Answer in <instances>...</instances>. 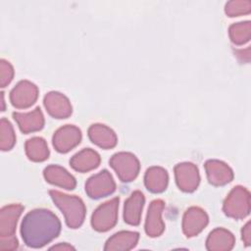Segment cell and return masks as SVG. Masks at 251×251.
Segmentation results:
<instances>
[{"instance_id":"6da1fadb","label":"cell","mask_w":251,"mask_h":251,"mask_svg":"<svg viewBox=\"0 0 251 251\" xmlns=\"http://www.w3.org/2000/svg\"><path fill=\"white\" fill-rule=\"evenodd\" d=\"M61 231L58 217L47 209L28 212L21 225V235L26 246L41 248L56 238Z\"/></svg>"},{"instance_id":"7a4b0ae2","label":"cell","mask_w":251,"mask_h":251,"mask_svg":"<svg viewBox=\"0 0 251 251\" xmlns=\"http://www.w3.org/2000/svg\"><path fill=\"white\" fill-rule=\"evenodd\" d=\"M49 194L56 206L64 214L66 223L71 228L79 227L85 218V205L75 195H68L58 190H50Z\"/></svg>"},{"instance_id":"3957f363","label":"cell","mask_w":251,"mask_h":251,"mask_svg":"<svg viewBox=\"0 0 251 251\" xmlns=\"http://www.w3.org/2000/svg\"><path fill=\"white\" fill-rule=\"evenodd\" d=\"M225 214L233 219H243L250 213V193L243 186H235L224 201Z\"/></svg>"},{"instance_id":"277c9868","label":"cell","mask_w":251,"mask_h":251,"mask_svg":"<svg viewBox=\"0 0 251 251\" xmlns=\"http://www.w3.org/2000/svg\"><path fill=\"white\" fill-rule=\"evenodd\" d=\"M120 198L115 197L96 208L91 217L92 227L100 232H105L115 226L118 221Z\"/></svg>"},{"instance_id":"5b68a950","label":"cell","mask_w":251,"mask_h":251,"mask_svg":"<svg viewBox=\"0 0 251 251\" xmlns=\"http://www.w3.org/2000/svg\"><path fill=\"white\" fill-rule=\"evenodd\" d=\"M109 164L123 182L133 180L138 176L140 170L138 159L135 155L129 152H119L114 154L110 159Z\"/></svg>"},{"instance_id":"8992f818","label":"cell","mask_w":251,"mask_h":251,"mask_svg":"<svg viewBox=\"0 0 251 251\" xmlns=\"http://www.w3.org/2000/svg\"><path fill=\"white\" fill-rule=\"evenodd\" d=\"M116 190V183L112 175L103 170L90 176L85 182V192L92 199H99L112 194Z\"/></svg>"},{"instance_id":"52a82bcc","label":"cell","mask_w":251,"mask_h":251,"mask_svg":"<svg viewBox=\"0 0 251 251\" xmlns=\"http://www.w3.org/2000/svg\"><path fill=\"white\" fill-rule=\"evenodd\" d=\"M37 97V86L28 80H21L10 92V101L18 109L30 107L35 103Z\"/></svg>"},{"instance_id":"ba28073f","label":"cell","mask_w":251,"mask_h":251,"mask_svg":"<svg viewBox=\"0 0 251 251\" xmlns=\"http://www.w3.org/2000/svg\"><path fill=\"white\" fill-rule=\"evenodd\" d=\"M81 140L80 129L73 125H66L57 129L53 135L54 148L60 153H67L79 144Z\"/></svg>"},{"instance_id":"9c48e42d","label":"cell","mask_w":251,"mask_h":251,"mask_svg":"<svg viewBox=\"0 0 251 251\" xmlns=\"http://www.w3.org/2000/svg\"><path fill=\"white\" fill-rule=\"evenodd\" d=\"M175 176L177 186L184 192L194 191L200 182L198 168L192 163H180L175 167Z\"/></svg>"},{"instance_id":"30bf717a","label":"cell","mask_w":251,"mask_h":251,"mask_svg":"<svg viewBox=\"0 0 251 251\" xmlns=\"http://www.w3.org/2000/svg\"><path fill=\"white\" fill-rule=\"evenodd\" d=\"M208 222L209 218L204 210L199 207H190L182 218V231L187 237H193L205 228Z\"/></svg>"},{"instance_id":"8fae6325","label":"cell","mask_w":251,"mask_h":251,"mask_svg":"<svg viewBox=\"0 0 251 251\" xmlns=\"http://www.w3.org/2000/svg\"><path fill=\"white\" fill-rule=\"evenodd\" d=\"M46 111L55 119H66L72 115L70 100L62 93L51 91L44 96L43 100Z\"/></svg>"},{"instance_id":"7c38bea8","label":"cell","mask_w":251,"mask_h":251,"mask_svg":"<svg viewBox=\"0 0 251 251\" xmlns=\"http://www.w3.org/2000/svg\"><path fill=\"white\" fill-rule=\"evenodd\" d=\"M165 203L161 199L153 200L148 208L145 221V232L150 237L160 236L165 230V224L162 220V213Z\"/></svg>"},{"instance_id":"4fadbf2b","label":"cell","mask_w":251,"mask_h":251,"mask_svg":"<svg viewBox=\"0 0 251 251\" xmlns=\"http://www.w3.org/2000/svg\"><path fill=\"white\" fill-rule=\"evenodd\" d=\"M25 207L21 204H11L0 211V237L15 236L17 223Z\"/></svg>"},{"instance_id":"5bb4252c","label":"cell","mask_w":251,"mask_h":251,"mask_svg":"<svg viewBox=\"0 0 251 251\" xmlns=\"http://www.w3.org/2000/svg\"><path fill=\"white\" fill-rule=\"evenodd\" d=\"M204 166L208 180L213 185H225L233 178L232 170L222 161L208 160Z\"/></svg>"},{"instance_id":"9a60e30c","label":"cell","mask_w":251,"mask_h":251,"mask_svg":"<svg viewBox=\"0 0 251 251\" xmlns=\"http://www.w3.org/2000/svg\"><path fill=\"white\" fill-rule=\"evenodd\" d=\"M144 202V195L139 190L133 191L126 200L124 206V220L126 224L130 226H138L140 224Z\"/></svg>"},{"instance_id":"2e32d148","label":"cell","mask_w":251,"mask_h":251,"mask_svg":"<svg viewBox=\"0 0 251 251\" xmlns=\"http://www.w3.org/2000/svg\"><path fill=\"white\" fill-rule=\"evenodd\" d=\"M13 118L24 133L40 130L44 126V117L39 107L28 113H13Z\"/></svg>"},{"instance_id":"e0dca14e","label":"cell","mask_w":251,"mask_h":251,"mask_svg":"<svg viewBox=\"0 0 251 251\" xmlns=\"http://www.w3.org/2000/svg\"><path fill=\"white\" fill-rule=\"evenodd\" d=\"M43 176L49 183L68 190H73L76 185L75 178L66 169L57 165H50L46 167L44 169Z\"/></svg>"},{"instance_id":"ac0fdd59","label":"cell","mask_w":251,"mask_h":251,"mask_svg":"<svg viewBox=\"0 0 251 251\" xmlns=\"http://www.w3.org/2000/svg\"><path fill=\"white\" fill-rule=\"evenodd\" d=\"M100 162V155L96 151L90 148H84L72 157L70 160V165L75 171L85 173L96 169Z\"/></svg>"},{"instance_id":"d6986e66","label":"cell","mask_w":251,"mask_h":251,"mask_svg":"<svg viewBox=\"0 0 251 251\" xmlns=\"http://www.w3.org/2000/svg\"><path fill=\"white\" fill-rule=\"evenodd\" d=\"M235 238L226 228L218 227L210 232L206 240V248L210 251H228L233 248Z\"/></svg>"},{"instance_id":"ffe728a7","label":"cell","mask_w":251,"mask_h":251,"mask_svg":"<svg viewBox=\"0 0 251 251\" xmlns=\"http://www.w3.org/2000/svg\"><path fill=\"white\" fill-rule=\"evenodd\" d=\"M88 136L92 143L103 149L113 148L118 142V138L114 130L105 125H92L88 128Z\"/></svg>"},{"instance_id":"44dd1931","label":"cell","mask_w":251,"mask_h":251,"mask_svg":"<svg viewBox=\"0 0 251 251\" xmlns=\"http://www.w3.org/2000/svg\"><path fill=\"white\" fill-rule=\"evenodd\" d=\"M138 239L139 233L136 231H119L106 241L104 250H130L136 246Z\"/></svg>"},{"instance_id":"7402d4cb","label":"cell","mask_w":251,"mask_h":251,"mask_svg":"<svg viewBox=\"0 0 251 251\" xmlns=\"http://www.w3.org/2000/svg\"><path fill=\"white\" fill-rule=\"evenodd\" d=\"M169 181V176L165 169L161 167L149 168L144 176L146 188L153 193H160L166 190Z\"/></svg>"},{"instance_id":"603a6c76","label":"cell","mask_w":251,"mask_h":251,"mask_svg":"<svg viewBox=\"0 0 251 251\" xmlns=\"http://www.w3.org/2000/svg\"><path fill=\"white\" fill-rule=\"evenodd\" d=\"M25 147L26 156L33 162H42L49 157L48 146L42 137H32L27 139Z\"/></svg>"},{"instance_id":"cb8c5ba5","label":"cell","mask_w":251,"mask_h":251,"mask_svg":"<svg viewBox=\"0 0 251 251\" xmlns=\"http://www.w3.org/2000/svg\"><path fill=\"white\" fill-rule=\"evenodd\" d=\"M250 22H240L229 26L228 34L230 40L236 45H242L250 39Z\"/></svg>"},{"instance_id":"d4e9b609","label":"cell","mask_w":251,"mask_h":251,"mask_svg":"<svg viewBox=\"0 0 251 251\" xmlns=\"http://www.w3.org/2000/svg\"><path fill=\"white\" fill-rule=\"evenodd\" d=\"M16 143V135L12 124L5 118L0 121V148L2 151L10 150Z\"/></svg>"},{"instance_id":"484cf974","label":"cell","mask_w":251,"mask_h":251,"mask_svg":"<svg viewBox=\"0 0 251 251\" xmlns=\"http://www.w3.org/2000/svg\"><path fill=\"white\" fill-rule=\"evenodd\" d=\"M251 10L250 1H229L226 4V14L228 17H237L244 14H249Z\"/></svg>"},{"instance_id":"4316f807","label":"cell","mask_w":251,"mask_h":251,"mask_svg":"<svg viewBox=\"0 0 251 251\" xmlns=\"http://www.w3.org/2000/svg\"><path fill=\"white\" fill-rule=\"evenodd\" d=\"M14 76V69L12 67V65L2 59L0 61V85L1 87H5L6 85H8Z\"/></svg>"},{"instance_id":"83f0119b","label":"cell","mask_w":251,"mask_h":251,"mask_svg":"<svg viewBox=\"0 0 251 251\" xmlns=\"http://www.w3.org/2000/svg\"><path fill=\"white\" fill-rule=\"evenodd\" d=\"M19 246L16 236L12 237H0V249L1 250H15Z\"/></svg>"},{"instance_id":"f1b7e54d","label":"cell","mask_w":251,"mask_h":251,"mask_svg":"<svg viewBox=\"0 0 251 251\" xmlns=\"http://www.w3.org/2000/svg\"><path fill=\"white\" fill-rule=\"evenodd\" d=\"M241 234H242V240L244 241V244L246 246H249L250 245V242H251V235H250V222H248L244 227L242 228V231H241Z\"/></svg>"},{"instance_id":"f546056e","label":"cell","mask_w":251,"mask_h":251,"mask_svg":"<svg viewBox=\"0 0 251 251\" xmlns=\"http://www.w3.org/2000/svg\"><path fill=\"white\" fill-rule=\"evenodd\" d=\"M50 250H75V247L69 245L68 243H60L58 245H54L50 248Z\"/></svg>"}]
</instances>
